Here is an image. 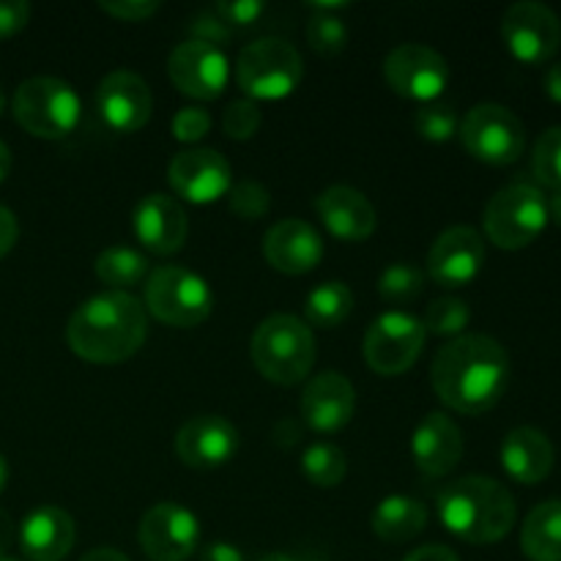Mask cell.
Masks as SVG:
<instances>
[{"mask_svg": "<svg viewBox=\"0 0 561 561\" xmlns=\"http://www.w3.org/2000/svg\"><path fill=\"white\" fill-rule=\"evenodd\" d=\"M431 383L447 409L466 416L485 414L507 392L510 356L488 334H460L436 354Z\"/></svg>", "mask_w": 561, "mask_h": 561, "instance_id": "obj_1", "label": "cell"}, {"mask_svg": "<svg viewBox=\"0 0 561 561\" xmlns=\"http://www.w3.org/2000/svg\"><path fill=\"white\" fill-rule=\"evenodd\" d=\"M148 337V312L137 296L107 290L82 301L69 318L66 343L80 359L93 365H118L131 359Z\"/></svg>", "mask_w": 561, "mask_h": 561, "instance_id": "obj_2", "label": "cell"}, {"mask_svg": "<svg viewBox=\"0 0 561 561\" xmlns=\"http://www.w3.org/2000/svg\"><path fill=\"white\" fill-rule=\"evenodd\" d=\"M436 513L449 535L471 546H491L513 531L515 499L493 477L471 474L449 482L436 499Z\"/></svg>", "mask_w": 561, "mask_h": 561, "instance_id": "obj_3", "label": "cell"}, {"mask_svg": "<svg viewBox=\"0 0 561 561\" xmlns=\"http://www.w3.org/2000/svg\"><path fill=\"white\" fill-rule=\"evenodd\" d=\"M250 354L263 378L279 387H294L305 381L316 365V337L301 318L277 312L255 329Z\"/></svg>", "mask_w": 561, "mask_h": 561, "instance_id": "obj_4", "label": "cell"}, {"mask_svg": "<svg viewBox=\"0 0 561 561\" xmlns=\"http://www.w3.org/2000/svg\"><path fill=\"white\" fill-rule=\"evenodd\" d=\"M14 118L27 135L60 140L77 129L82 104L75 88L58 77H31L14 93Z\"/></svg>", "mask_w": 561, "mask_h": 561, "instance_id": "obj_5", "label": "cell"}, {"mask_svg": "<svg viewBox=\"0 0 561 561\" xmlns=\"http://www.w3.org/2000/svg\"><path fill=\"white\" fill-rule=\"evenodd\" d=\"M305 77V64L285 38H257L236 60V82L252 102H277L290 96Z\"/></svg>", "mask_w": 561, "mask_h": 561, "instance_id": "obj_6", "label": "cell"}, {"mask_svg": "<svg viewBox=\"0 0 561 561\" xmlns=\"http://www.w3.org/2000/svg\"><path fill=\"white\" fill-rule=\"evenodd\" d=\"M548 197L531 184H510L499 190L485 206V233L499 250H524L535 244L548 228Z\"/></svg>", "mask_w": 561, "mask_h": 561, "instance_id": "obj_7", "label": "cell"}, {"mask_svg": "<svg viewBox=\"0 0 561 561\" xmlns=\"http://www.w3.org/2000/svg\"><path fill=\"white\" fill-rule=\"evenodd\" d=\"M214 310V294L201 274L184 266H159L146 279V312L175 329H192Z\"/></svg>", "mask_w": 561, "mask_h": 561, "instance_id": "obj_8", "label": "cell"}, {"mask_svg": "<svg viewBox=\"0 0 561 561\" xmlns=\"http://www.w3.org/2000/svg\"><path fill=\"white\" fill-rule=\"evenodd\" d=\"M460 140L466 151L485 164L518 162L526 148V129L518 115L504 104H477L460 121Z\"/></svg>", "mask_w": 561, "mask_h": 561, "instance_id": "obj_9", "label": "cell"}, {"mask_svg": "<svg viewBox=\"0 0 561 561\" xmlns=\"http://www.w3.org/2000/svg\"><path fill=\"white\" fill-rule=\"evenodd\" d=\"M427 332L420 318L409 312H383L370 323L365 334V362L378 376H403L425 348Z\"/></svg>", "mask_w": 561, "mask_h": 561, "instance_id": "obj_10", "label": "cell"}, {"mask_svg": "<svg viewBox=\"0 0 561 561\" xmlns=\"http://www.w3.org/2000/svg\"><path fill=\"white\" fill-rule=\"evenodd\" d=\"M502 38L510 55L526 66L548 64L561 47V20L553 9L535 0L513 3L502 16Z\"/></svg>", "mask_w": 561, "mask_h": 561, "instance_id": "obj_11", "label": "cell"}, {"mask_svg": "<svg viewBox=\"0 0 561 561\" xmlns=\"http://www.w3.org/2000/svg\"><path fill=\"white\" fill-rule=\"evenodd\" d=\"M383 80L398 96L431 104L447 91L449 64L425 44H400L383 60Z\"/></svg>", "mask_w": 561, "mask_h": 561, "instance_id": "obj_12", "label": "cell"}, {"mask_svg": "<svg viewBox=\"0 0 561 561\" xmlns=\"http://www.w3.org/2000/svg\"><path fill=\"white\" fill-rule=\"evenodd\" d=\"M168 77L184 96L211 102L222 96L230 80V60L217 44L181 42L168 58Z\"/></svg>", "mask_w": 561, "mask_h": 561, "instance_id": "obj_13", "label": "cell"}, {"mask_svg": "<svg viewBox=\"0 0 561 561\" xmlns=\"http://www.w3.org/2000/svg\"><path fill=\"white\" fill-rule=\"evenodd\" d=\"M140 548L151 561H186L197 551V515L175 502H159L142 515Z\"/></svg>", "mask_w": 561, "mask_h": 561, "instance_id": "obj_14", "label": "cell"}, {"mask_svg": "<svg viewBox=\"0 0 561 561\" xmlns=\"http://www.w3.org/2000/svg\"><path fill=\"white\" fill-rule=\"evenodd\" d=\"M170 186L175 195L195 206H208L233 190V173L228 159L211 148H186L175 153L168 168Z\"/></svg>", "mask_w": 561, "mask_h": 561, "instance_id": "obj_15", "label": "cell"}, {"mask_svg": "<svg viewBox=\"0 0 561 561\" xmlns=\"http://www.w3.org/2000/svg\"><path fill=\"white\" fill-rule=\"evenodd\" d=\"M485 263V241L474 228L455 225L433 241L427 252V274L442 288H463L474 283Z\"/></svg>", "mask_w": 561, "mask_h": 561, "instance_id": "obj_16", "label": "cell"}, {"mask_svg": "<svg viewBox=\"0 0 561 561\" xmlns=\"http://www.w3.org/2000/svg\"><path fill=\"white\" fill-rule=\"evenodd\" d=\"M96 110L118 135H135L151 121V88L135 71H113L96 88Z\"/></svg>", "mask_w": 561, "mask_h": 561, "instance_id": "obj_17", "label": "cell"}, {"mask_svg": "<svg viewBox=\"0 0 561 561\" xmlns=\"http://www.w3.org/2000/svg\"><path fill=\"white\" fill-rule=\"evenodd\" d=\"M175 453L192 469H219L239 453V431L225 416L201 414L179 431Z\"/></svg>", "mask_w": 561, "mask_h": 561, "instance_id": "obj_18", "label": "cell"}, {"mask_svg": "<svg viewBox=\"0 0 561 561\" xmlns=\"http://www.w3.org/2000/svg\"><path fill=\"white\" fill-rule=\"evenodd\" d=\"M301 420L316 433H337L351 422L356 409L354 383L337 370L312 378L301 392Z\"/></svg>", "mask_w": 561, "mask_h": 561, "instance_id": "obj_19", "label": "cell"}, {"mask_svg": "<svg viewBox=\"0 0 561 561\" xmlns=\"http://www.w3.org/2000/svg\"><path fill=\"white\" fill-rule=\"evenodd\" d=\"M263 255L272 268L299 277V274H310L323 261V239L310 222L283 219L268 228L263 239Z\"/></svg>", "mask_w": 561, "mask_h": 561, "instance_id": "obj_20", "label": "cell"}, {"mask_svg": "<svg viewBox=\"0 0 561 561\" xmlns=\"http://www.w3.org/2000/svg\"><path fill=\"white\" fill-rule=\"evenodd\" d=\"M135 236L148 252L153 255H173L184 247L186 233H190V219L179 206V201L162 192L142 197L140 206L135 208Z\"/></svg>", "mask_w": 561, "mask_h": 561, "instance_id": "obj_21", "label": "cell"}, {"mask_svg": "<svg viewBox=\"0 0 561 561\" xmlns=\"http://www.w3.org/2000/svg\"><path fill=\"white\" fill-rule=\"evenodd\" d=\"M411 455L425 477H447L463 458V433L442 411H433L411 436Z\"/></svg>", "mask_w": 561, "mask_h": 561, "instance_id": "obj_22", "label": "cell"}, {"mask_svg": "<svg viewBox=\"0 0 561 561\" xmlns=\"http://www.w3.org/2000/svg\"><path fill=\"white\" fill-rule=\"evenodd\" d=\"M75 520L66 510L44 504L33 510L16 531L20 551L31 561H60L75 546Z\"/></svg>", "mask_w": 561, "mask_h": 561, "instance_id": "obj_23", "label": "cell"}, {"mask_svg": "<svg viewBox=\"0 0 561 561\" xmlns=\"http://www.w3.org/2000/svg\"><path fill=\"white\" fill-rule=\"evenodd\" d=\"M316 211L340 241H365L376 230V208L354 186H329L318 195Z\"/></svg>", "mask_w": 561, "mask_h": 561, "instance_id": "obj_24", "label": "cell"}, {"mask_svg": "<svg viewBox=\"0 0 561 561\" xmlns=\"http://www.w3.org/2000/svg\"><path fill=\"white\" fill-rule=\"evenodd\" d=\"M499 458H502V466L510 480H515L518 485H540L551 474L557 453H553V444L546 433L524 425L513 427L504 436Z\"/></svg>", "mask_w": 561, "mask_h": 561, "instance_id": "obj_25", "label": "cell"}, {"mask_svg": "<svg viewBox=\"0 0 561 561\" xmlns=\"http://www.w3.org/2000/svg\"><path fill=\"white\" fill-rule=\"evenodd\" d=\"M520 548L529 561H561V499H548L526 515Z\"/></svg>", "mask_w": 561, "mask_h": 561, "instance_id": "obj_26", "label": "cell"}, {"mask_svg": "<svg viewBox=\"0 0 561 561\" xmlns=\"http://www.w3.org/2000/svg\"><path fill=\"white\" fill-rule=\"evenodd\" d=\"M370 524L373 531L383 542H409L425 529L427 510L416 499L394 493V496H387L383 502H378V507L373 510Z\"/></svg>", "mask_w": 561, "mask_h": 561, "instance_id": "obj_27", "label": "cell"}, {"mask_svg": "<svg viewBox=\"0 0 561 561\" xmlns=\"http://www.w3.org/2000/svg\"><path fill=\"white\" fill-rule=\"evenodd\" d=\"M148 274H151L148 257L142 252L131 250V247H107L96 257V277L113 290L129 294V288L146 283Z\"/></svg>", "mask_w": 561, "mask_h": 561, "instance_id": "obj_28", "label": "cell"}, {"mask_svg": "<svg viewBox=\"0 0 561 561\" xmlns=\"http://www.w3.org/2000/svg\"><path fill=\"white\" fill-rule=\"evenodd\" d=\"M351 310H354V294L345 283H323L316 290H310L305 301L307 323L318 329H334L340 323L348 321Z\"/></svg>", "mask_w": 561, "mask_h": 561, "instance_id": "obj_29", "label": "cell"}, {"mask_svg": "<svg viewBox=\"0 0 561 561\" xmlns=\"http://www.w3.org/2000/svg\"><path fill=\"white\" fill-rule=\"evenodd\" d=\"M301 471L316 488H337L348 474V458L334 444L318 442L301 455Z\"/></svg>", "mask_w": 561, "mask_h": 561, "instance_id": "obj_30", "label": "cell"}, {"mask_svg": "<svg viewBox=\"0 0 561 561\" xmlns=\"http://www.w3.org/2000/svg\"><path fill=\"white\" fill-rule=\"evenodd\" d=\"M471 321V310L463 299L458 296H442V299L433 301L425 312V327L427 334H436V337H460L466 332Z\"/></svg>", "mask_w": 561, "mask_h": 561, "instance_id": "obj_31", "label": "cell"}, {"mask_svg": "<svg viewBox=\"0 0 561 561\" xmlns=\"http://www.w3.org/2000/svg\"><path fill=\"white\" fill-rule=\"evenodd\" d=\"M425 288V277L416 266L411 263H392L381 272L378 277V294L389 305H405V301H414L416 296Z\"/></svg>", "mask_w": 561, "mask_h": 561, "instance_id": "obj_32", "label": "cell"}, {"mask_svg": "<svg viewBox=\"0 0 561 561\" xmlns=\"http://www.w3.org/2000/svg\"><path fill=\"white\" fill-rule=\"evenodd\" d=\"M531 173L548 190H561V126L542 131L531 151Z\"/></svg>", "mask_w": 561, "mask_h": 561, "instance_id": "obj_33", "label": "cell"}, {"mask_svg": "<svg viewBox=\"0 0 561 561\" xmlns=\"http://www.w3.org/2000/svg\"><path fill=\"white\" fill-rule=\"evenodd\" d=\"M414 129L420 131L422 140L427 142H447L460 131L458 113L447 102L422 104L414 115Z\"/></svg>", "mask_w": 561, "mask_h": 561, "instance_id": "obj_34", "label": "cell"}, {"mask_svg": "<svg viewBox=\"0 0 561 561\" xmlns=\"http://www.w3.org/2000/svg\"><path fill=\"white\" fill-rule=\"evenodd\" d=\"M307 42L318 55H337L348 42V27L337 14H316L307 22Z\"/></svg>", "mask_w": 561, "mask_h": 561, "instance_id": "obj_35", "label": "cell"}, {"mask_svg": "<svg viewBox=\"0 0 561 561\" xmlns=\"http://www.w3.org/2000/svg\"><path fill=\"white\" fill-rule=\"evenodd\" d=\"M228 203L230 211H233L236 217L247 219V222H255V219L268 214L272 197H268L266 186L255 184V181H239V184L228 192Z\"/></svg>", "mask_w": 561, "mask_h": 561, "instance_id": "obj_36", "label": "cell"}, {"mask_svg": "<svg viewBox=\"0 0 561 561\" xmlns=\"http://www.w3.org/2000/svg\"><path fill=\"white\" fill-rule=\"evenodd\" d=\"M263 124V113L257 107V102L252 99H239V102H230L228 110L222 113V129L230 140H250L257 135Z\"/></svg>", "mask_w": 561, "mask_h": 561, "instance_id": "obj_37", "label": "cell"}, {"mask_svg": "<svg viewBox=\"0 0 561 561\" xmlns=\"http://www.w3.org/2000/svg\"><path fill=\"white\" fill-rule=\"evenodd\" d=\"M211 129V115L203 107H181L173 118V137L179 142H201Z\"/></svg>", "mask_w": 561, "mask_h": 561, "instance_id": "obj_38", "label": "cell"}, {"mask_svg": "<svg viewBox=\"0 0 561 561\" xmlns=\"http://www.w3.org/2000/svg\"><path fill=\"white\" fill-rule=\"evenodd\" d=\"M159 9H162L159 0H102L99 3V11H104V14L118 22L151 20Z\"/></svg>", "mask_w": 561, "mask_h": 561, "instance_id": "obj_39", "label": "cell"}, {"mask_svg": "<svg viewBox=\"0 0 561 561\" xmlns=\"http://www.w3.org/2000/svg\"><path fill=\"white\" fill-rule=\"evenodd\" d=\"M266 11V5L261 0H222V3L214 5V14L225 22V25L247 27L252 22H257Z\"/></svg>", "mask_w": 561, "mask_h": 561, "instance_id": "obj_40", "label": "cell"}, {"mask_svg": "<svg viewBox=\"0 0 561 561\" xmlns=\"http://www.w3.org/2000/svg\"><path fill=\"white\" fill-rule=\"evenodd\" d=\"M31 20V5L25 0H0V42L16 36Z\"/></svg>", "mask_w": 561, "mask_h": 561, "instance_id": "obj_41", "label": "cell"}, {"mask_svg": "<svg viewBox=\"0 0 561 561\" xmlns=\"http://www.w3.org/2000/svg\"><path fill=\"white\" fill-rule=\"evenodd\" d=\"M190 31H192V38H195V42L217 44V47L230 38V27L225 25V22L214 14V11H208V14H197L195 20H192Z\"/></svg>", "mask_w": 561, "mask_h": 561, "instance_id": "obj_42", "label": "cell"}, {"mask_svg": "<svg viewBox=\"0 0 561 561\" xmlns=\"http://www.w3.org/2000/svg\"><path fill=\"white\" fill-rule=\"evenodd\" d=\"M16 239H20V225L16 217L5 206H0V257L9 255L14 250Z\"/></svg>", "mask_w": 561, "mask_h": 561, "instance_id": "obj_43", "label": "cell"}, {"mask_svg": "<svg viewBox=\"0 0 561 561\" xmlns=\"http://www.w3.org/2000/svg\"><path fill=\"white\" fill-rule=\"evenodd\" d=\"M403 561H460L458 553L447 546H422L416 551H411Z\"/></svg>", "mask_w": 561, "mask_h": 561, "instance_id": "obj_44", "label": "cell"}, {"mask_svg": "<svg viewBox=\"0 0 561 561\" xmlns=\"http://www.w3.org/2000/svg\"><path fill=\"white\" fill-rule=\"evenodd\" d=\"M201 561H244V553L230 542H211V546L203 548Z\"/></svg>", "mask_w": 561, "mask_h": 561, "instance_id": "obj_45", "label": "cell"}, {"mask_svg": "<svg viewBox=\"0 0 561 561\" xmlns=\"http://www.w3.org/2000/svg\"><path fill=\"white\" fill-rule=\"evenodd\" d=\"M14 540H16L14 520H11V515L5 513V510H0V557H5V551L14 546Z\"/></svg>", "mask_w": 561, "mask_h": 561, "instance_id": "obj_46", "label": "cell"}, {"mask_svg": "<svg viewBox=\"0 0 561 561\" xmlns=\"http://www.w3.org/2000/svg\"><path fill=\"white\" fill-rule=\"evenodd\" d=\"M546 93L548 99L561 104V64H553L551 69L546 71Z\"/></svg>", "mask_w": 561, "mask_h": 561, "instance_id": "obj_47", "label": "cell"}, {"mask_svg": "<svg viewBox=\"0 0 561 561\" xmlns=\"http://www.w3.org/2000/svg\"><path fill=\"white\" fill-rule=\"evenodd\" d=\"M82 561H129L124 557L121 551H115V548H93V551H88Z\"/></svg>", "mask_w": 561, "mask_h": 561, "instance_id": "obj_48", "label": "cell"}, {"mask_svg": "<svg viewBox=\"0 0 561 561\" xmlns=\"http://www.w3.org/2000/svg\"><path fill=\"white\" fill-rule=\"evenodd\" d=\"M9 170H11V151L3 140H0V184L9 179Z\"/></svg>", "mask_w": 561, "mask_h": 561, "instance_id": "obj_49", "label": "cell"}, {"mask_svg": "<svg viewBox=\"0 0 561 561\" xmlns=\"http://www.w3.org/2000/svg\"><path fill=\"white\" fill-rule=\"evenodd\" d=\"M548 217L561 228V190L553 192V197H548Z\"/></svg>", "mask_w": 561, "mask_h": 561, "instance_id": "obj_50", "label": "cell"}, {"mask_svg": "<svg viewBox=\"0 0 561 561\" xmlns=\"http://www.w3.org/2000/svg\"><path fill=\"white\" fill-rule=\"evenodd\" d=\"M5 482H9V463H5V458L0 455V493H3Z\"/></svg>", "mask_w": 561, "mask_h": 561, "instance_id": "obj_51", "label": "cell"}, {"mask_svg": "<svg viewBox=\"0 0 561 561\" xmlns=\"http://www.w3.org/2000/svg\"><path fill=\"white\" fill-rule=\"evenodd\" d=\"M261 561H294V559L285 557V553H268V557L261 559Z\"/></svg>", "mask_w": 561, "mask_h": 561, "instance_id": "obj_52", "label": "cell"}, {"mask_svg": "<svg viewBox=\"0 0 561 561\" xmlns=\"http://www.w3.org/2000/svg\"><path fill=\"white\" fill-rule=\"evenodd\" d=\"M3 110H5V93L3 88H0V115H3Z\"/></svg>", "mask_w": 561, "mask_h": 561, "instance_id": "obj_53", "label": "cell"}, {"mask_svg": "<svg viewBox=\"0 0 561 561\" xmlns=\"http://www.w3.org/2000/svg\"><path fill=\"white\" fill-rule=\"evenodd\" d=\"M0 561H16V559H11V557H0Z\"/></svg>", "mask_w": 561, "mask_h": 561, "instance_id": "obj_54", "label": "cell"}]
</instances>
